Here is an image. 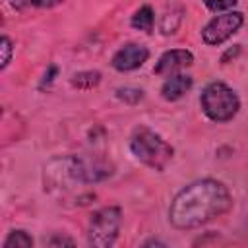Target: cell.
Returning <instances> with one entry per match:
<instances>
[{"mask_svg":"<svg viewBox=\"0 0 248 248\" xmlns=\"http://www.w3.org/2000/svg\"><path fill=\"white\" fill-rule=\"evenodd\" d=\"M149 58V48L140 43H126L122 45L110 58V66L118 72H132L141 68Z\"/></svg>","mask_w":248,"mask_h":248,"instance_id":"obj_7","label":"cell"},{"mask_svg":"<svg viewBox=\"0 0 248 248\" xmlns=\"http://www.w3.org/2000/svg\"><path fill=\"white\" fill-rule=\"evenodd\" d=\"M182 17H184V8L182 6H178V4L169 6L163 12L161 19H159V31H161V35H174L178 31L180 23H182Z\"/></svg>","mask_w":248,"mask_h":248,"instance_id":"obj_10","label":"cell"},{"mask_svg":"<svg viewBox=\"0 0 248 248\" xmlns=\"http://www.w3.org/2000/svg\"><path fill=\"white\" fill-rule=\"evenodd\" d=\"M200 105L203 114L213 122H229L236 116L240 108V99L232 87L223 81H211L203 87L200 95Z\"/></svg>","mask_w":248,"mask_h":248,"instance_id":"obj_3","label":"cell"},{"mask_svg":"<svg viewBox=\"0 0 248 248\" xmlns=\"http://www.w3.org/2000/svg\"><path fill=\"white\" fill-rule=\"evenodd\" d=\"M68 170L74 182L81 184H97L107 180L114 172V165L101 155H70L66 157Z\"/></svg>","mask_w":248,"mask_h":248,"instance_id":"obj_5","label":"cell"},{"mask_svg":"<svg viewBox=\"0 0 248 248\" xmlns=\"http://www.w3.org/2000/svg\"><path fill=\"white\" fill-rule=\"evenodd\" d=\"M192 85H194L192 76L180 74V72L178 74H172V76H169L163 81V85H161V97L165 101H178V99H182L192 89Z\"/></svg>","mask_w":248,"mask_h":248,"instance_id":"obj_9","label":"cell"},{"mask_svg":"<svg viewBox=\"0 0 248 248\" xmlns=\"http://www.w3.org/2000/svg\"><path fill=\"white\" fill-rule=\"evenodd\" d=\"M232 207L229 188L215 178H200L184 186L170 202L169 221L174 229H198Z\"/></svg>","mask_w":248,"mask_h":248,"instance_id":"obj_1","label":"cell"},{"mask_svg":"<svg viewBox=\"0 0 248 248\" xmlns=\"http://www.w3.org/2000/svg\"><path fill=\"white\" fill-rule=\"evenodd\" d=\"M31 246H33L31 234L27 231H21V229L12 231L6 236V240L2 242V248H31Z\"/></svg>","mask_w":248,"mask_h":248,"instance_id":"obj_13","label":"cell"},{"mask_svg":"<svg viewBox=\"0 0 248 248\" xmlns=\"http://www.w3.org/2000/svg\"><path fill=\"white\" fill-rule=\"evenodd\" d=\"M0 50H2V62H0V68L4 70V68L10 64L12 54H14V45H12V41H10L6 35H2V39H0Z\"/></svg>","mask_w":248,"mask_h":248,"instance_id":"obj_17","label":"cell"},{"mask_svg":"<svg viewBox=\"0 0 248 248\" xmlns=\"http://www.w3.org/2000/svg\"><path fill=\"white\" fill-rule=\"evenodd\" d=\"M64 0H8V4L16 10H27V8H54L62 4Z\"/></svg>","mask_w":248,"mask_h":248,"instance_id":"obj_15","label":"cell"},{"mask_svg":"<svg viewBox=\"0 0 248 248\" xmlns=\"http://www.w3.org/2000/svg\"><path fill=\"white\" fill-rule=\"evenodd\" d=\"M143 246H167L165 242H161V240H155V238H151V240H147V242H143Z\"/></svg>","mask_w":248,"mask_h":248,"instance_id":"obj_20","label":"cell"},{"mask_svg":"<svg viewBox=\"0 0 248 248\" xmlns=\"http://www.w3.org/2000/svg\"><path fill=\"white\" fill-rule=\"evenodd\" d=\"M122 225V209L118 205H108L95 211L87 227V242L95 248H108L116 242Z\"/></svg>","mask_w":248,"mask_h":248,"instance_id":"obj_4","label":"cell"},{"mask_svg":"<svg viewBox=\"0 0 248 248\" xmlns=\"http://www.w3.org/2000/svg\"><path fill=\"white\" fill-rule=\"evenodd\" d=\"M238 50H240V46H238V45H236V46H234V48H229V50H227V52H225V54H223V58H221V62H223V64H227V62H229V58H231V56H232V58H234V56H236V54H238Z\"/></svg>","mask_w":248,"mask_h":248,"instance_id":"obj_19","label":"cell"},{"mask_svg":"<svg viewBox=\"0 0 248 248\" xmlns=\"http://www.w3.org/2000/svg\"><path fill=\"white\" fill-rule=\"evenodd\" d=\"M70 83H72V87H78V89H93L101 83V72H97V70L76 72L70 78Z\"/></svg>","mask_w":248,"mask_h":248,"instance_id":"obj_12","label":"cell"},{"mask_svg":"<svg viewBox=\"0 0 248 248\" xmlns=\"http://www.w3.org/2000/svg\"><path fill=\"white\" fill-rule=\"evenodd\" d=\"M76 242L72 240V238H68V236H60V234H56V236H52L50 240H48V246H74Z\"/></svg>","mask_w":248,"mask_h":248,"instance_id":"obj_18","label":"cell"},{"mask_svg":"<svg viewBox=\"0 0 248 248\" xmlns=\"http://www.w3.org/2000/svg\"><path fill=\"white\" fill-rule=\"evenodd\" d=\"M238 0H203L205 8L209 12H215V14H223V12H229L236 6Z\"/></svg>","mask_w":248,"mask_h":248,"instance_id":"obj_16","label":"cell"},{"mask_svg":"<svg viewBox=\"0 0 248 248\" xmlns=\"http://www.w3.org/2000/svg\"><path fill=\"white\" fill-rule=\"evenodd\" d=\"M114 97L126 105H138L143 99V91L140 87H132V85H124V87H116L114 89Z\"/></svg>","mask_w":248,"mask_h":248,"instance_id":"obj_14","label":"cell"},{"mask_svg":"<svg viewBox=\"0 0 248 248\" xmlns=\"http://www.w3.org/2000/svg\"><path fill=\"white\" fill-rule=\"evenodd\" d=\"M244 23V16L242 12H223L213 16L202 29V39L205 45L209 46H219L221 43H225L227 39H231Z\"/></svg>","mask_w":248,"mask_h":248,"instance_id":"obj_6","label":"cell"},{"mask_svg":"<svg viewBox=\"0 0 248 248\" xmlns=\"http://www.w3.org/2000/svg\"><path fill=\"white\" fill-rule=\"evenodd\" d=\"M194 64V54L186 48H170L167 52H163L153 68V72L157 76H172V74H178L180 70L188 68Z\"/></svg>","mask_w":248,"mask_h":248,"instance_id":"obj_8","label":"cell"},{"mask_svg":"<svg viewBox=\"0 0 248 248\" xmlns=\"http://www.w3.org/2000/svg\"><path fill=\"white\" fill-rule=\"evenodd\" d=\"M130 151L132 155L153 170H165V167L172 161L174 149L169 141L163 140L157 132L147 126H138L130 136Z\"/></svg>","mask_w":248,"mask_h":248,"instance_id":"obj_2","label":"cell"},{"mask_svg":"<svg viewBox=\"0 0 248 248\" xmlns=\"http://www.w3.org/2000/svg\"><path fill=\"white\" fill-rule=\"evenodd\" d=\"M132 27L134 29H140L143 33H153V27H155V14H153V8L151 6H141L140 10L134 12L132 16Z\"/></svg>","mask_w":248,"mask_h":248,"instance_id":"obj_11","label":"cell"}]
</instances>
